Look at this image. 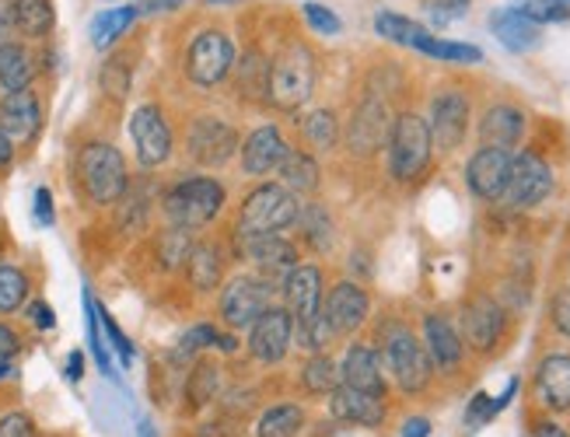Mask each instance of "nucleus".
I'll return each mask as SVG.
<instances>
[{
    "label": "nucleus",
    "mask_w": 570,
    "mask_h": 437,
    "mask_svg": "<svg viewBox=\"0 0 570 437\" xmlns=\"http://www.w3.org/2000/svg\"><path fill=\"white\" fill-rule=\"evenodd\" d=\"M73 176L91 207H116L130 186L127 158L109 140H85L73 158Z\"/></svg>",
    "instance_id": "1"
},
{
    "label": "nucleus",
    "mask_w": 570,
    "mask_h": 437,
    "mask_svg": "<svg viewBox=\"0 0 570 437\" xmlns=\"http://www.w3.org/2000/svg\"><path fill=\"white\" fill-rule=\"evenodd\" d=\"M318 63L305 42H287L284 50L269 57V78H266V106L277 112H297L315 91Z\"/></svg>",
    "instance_id": "2"
},
{
    "label": "nucleus",
    "mask_w": 570,
    "mask_h": 437,
    "mask_svg": "<svg viewBox=\"0 0 570 437\" xmlns=\"http://www.w3.org/2000/svg\"><path fill=\"white\" fill-rule=\"evenodd\" d=\"M225 203H228L225 182L214 179V176H189V179H179L171 189H165L161 213L171 228L204 231L207 225L217 221Z\"/></svg>",
    "instance_id": "3"
},
{
    "label": "nucleus",
    "mask_w": 570,
    "mask_h": 437,
    "mask_svg": "<svg viewBox=\"0 0 570 437\" xmlns=\"http://www.w3.org/2000/svg\"><path fill=\"white\" fill-rule=\"evenodd\" d=\"M297 213H302V200L284 182H269L263 179L249 197L242 200L235 213V238H249V235H284L297 225Z\"/></svg>",
    "instance_id": "4"
},
{
    "label": "nucleus",
    "mask_w": 570,
    "mask_h": 437,
    "mask_svg": "<svg viewBox=\"0 0 570 437\" xmlns=\"http://www.w3.org/2000/svg\"><path fill=\"white\" fill-rule=\"evenodd\" d=\"M389 176L395 182H416L431 168L434 155V137L424 116L400 112L389 133Z\"/></svg>",
    "instance_id": "5"
},
{
    "label": "nucleus",
    "mask_w": 570,
    "mask_h": 437,
    "mask_svg": "<svg viewBox=\"0 0 570 437\" xmlns=\"http://www.w3.org/2000/svg\"><path fill=\"white\" fill-rule=\"evenodd\" d=\"M277 298V284L266 280L259 274H238L232 277L225 287H220V298H217V319L225 329L238 332V329H249L259 315L274 305Z\"/></svg>",
    "instance_id": "6"
},
{
    "label": "nucleus",
    "mask_w": 570,
    "mask_h": 437,
    "mask_svg": "<svg viewBox=\"0 0 570 437\" xmlns=\"http://www.w3.org/2000/svg\"><path fill=\"white\" fill-rule=\"evenodd\" d=\"M235 42L225 29L217 26H207L200 29L189 46H186V78L196 85V88H217L232 78L235 70Z\"/></svg>",
    "instance_id": "7"
},
{
    "label": "nucleus",
    "mask_w": 570,
    "mask_h": 437,
    "mask_svg": "<svg viewBox=\"0 0 570 437\" xmlns=\"http://www.w3.org/2000/svg\"><path fill=\"white\" fill-rule=\"evenodd\" d=\"M382 364L392 371L395 385L403 388L406 396H420L431 381L434 364L428 357V350L416 344V336L406 326H395L385 332V344H382Z\"/></svg>",
    "instance_id": "8"
},
{
    "label": "nucleus",
    "mask_w": 570,
    "mask_h": 437,
    "mask_svg": "<svg viewBox=\"0 0 570 437\" xmlns=\"http://www.w3.org/2000/svg\"><path fill=\"white\" fill-rule=\"evenodd\" d=\"M130 140L140 168H161L171 158V148H176V133H171L165 109L155 102H144L130 112Z\"/></svg>",
    "instance_id": "9"
},
{
    "label": "nucleus",
    "mask_w": 570,
    "mask_h": 437,
    "mask_svg": "<svg viewBox=\"0 0 570 437\" xmlns=\"http://www.w3.org/2000/svg\"><path fill=\"white\" fill-rule=\"evenodd\" d=\"M392 112H389V102L382 95L367 91L361 106L354 109L351 116V127H346V151L354 158H371L379 155L385 143H389V133H392Z\"/></svg>",
    "instance_id": "10"
},
{
    "label": "nucleus",
    "mask_w": 570,
    "mask_h": 437,
    "mask_svg": "<svg viewBox=\"0 0 570 437\" xmlns=\"http://www.w3.org/2000/svg\"><path fill=\"white\" fill-rule=\"evenodd\" d=\"M245 347H249V357L263 368H277V364L291 354L294 347V319L284 305H269L259 319L249 326V336H245Z\"/></svg>",
    "instance_id": "11"
},
{
    "label": "nucleus",
    "mask_w": 570,
    "mask_h": 437,
    "mask_svg": "<svg viewBox=\"0 0 570 437\" xmlns=\"http://www.w3.org/2000/svg\"><path fill=\"white\" fill-rule=\"evenodd\" d=\"M553 192V168L550 161L535 155V151H522L511 161V179L504 186V203L514 210H532L539 207Z\"/></svg>",
    "instance_id": "12"
},
{
    "label": "nucleus",
    "mask_w": 570,
    "mask_h": 437,
    "mask_svg": "<svg viewBox=\"0 0 570 437\" xmlns=\"http://www.w3.org/2000/svg\"><path fill=\"white\" fill-rule=\"evenodd\" d=\"M238 140V130L220 116H196L186 133V151L200 168H220L235 158Z\"/></svg>",
    "instance_id": "13"
},
{
    "label": "nucleus",
    "mask_w": 570,
    "mask_h": 437,
    "mask_svg": "<svg viewBox=\"0 0 570 437\" xmlns=\"http://www.w3.org/2000/svg\"><path fill=\"white\" fill-rule=\"evenodd\" d=\"M235 252L253 266V274L281 284L294 266H297V246L287 235H249V238H235L232 235Z\"/></svg>",
    "instance_id": "14"
},
{
    "label": "nucleus",
    "mask_w": 570,
    "mask_h": 437,
    "mask_svg": "<svg viewBox=\"0 0 570 437\" xmlns=\"http://www.w3.org/2000/svg\"><path fill=\"white\" fill-rule=\"evenodd\" d=\"M42 123H46V112H42V99L36 95V88L0 95V130L8 133V140L18 151L36 148Z\"/></svg>",
    "instance_id": "15"
},
{
    "label": "nucleus",
    "mask_w": 570,
    "mask_h": 437,
    "mask_svg": "<svg viewBox=\"0 0 570 437\" xmlns=\"http://www.w3.org/2000/svg\"><path fill=\"white\" fill-rule=\"evenodd\" d=\"M504 329H508V315L490 295H476L462 308V339L476 354L498 350V344L504 339Z\"/></svg>",
    "instance_id": "16"
},
{
    "label": "nucleus",
    "mask_w": 570,
    "mask_h": 437,
    "mask_svg": "<svg viewBox=\"0 0 570 437\" xmlns=\"http://www.w3.org/2000/svg\"><path fill=\"white\" fill-rule=\"evenodd\" d=\"M322 315L330 319L336 339L340 336H354L371 315V298L367 290L354 280H336L330 287V295L322 298Z\"/></svg>",
    "instance_id": "17"
},
{
    "label": "nucleus",
    "mask_w": 570,
    "mask_h": 437,
    "mask_svg": "<svg viewBox=\"0 0 570 437\" xmlns=\"http://www.w3.org/2000/svg\"><path fill=\"white\" fill-rule=\"evenodd\" d=\"M277 295L284 298V308L291 311L294 326L308 322L322 311V270L315 262H297L294 270L277 284Z\"/></svg>",
    "instance_id": "18"
},
{
    "label": "nucleus",
    "mask_w": 570,
    "mask_h": 437,
    "mask_svg": "<svg viewBox=\"0 0 570 437\" xmlns=\"http://www.w3.org/2000/svg\"><path fill=\"white\" fill-rule=\"evenodd\" d=\"M291 151V143L277 123H263L256 127L242 143V172L249 179H269L284 165Z\"/></svg>",
    "instance_id": "19"
},
{
    "label": "nucleus",
    "mask_w": 570,
    "mask_h": 437,
    "mask_svg": "<svg viewBox=\"0 0 570 437\" xmlns=\"http://www.w3.org/2000/svg\"><path fill=\"white\" fill-rule=\"evenodd\" d=\"M431 137L438 148L455 151L469 133V99L459 88H441L431 99Z\"/></svg>",
    "instance_id": "20"
},
{
    "label": "nucleus",
    "mask_w": 570,
    "mask_h": 437,
    "mask_svg": "<svg viewBox=\"0 0 570 437\" xmlns=\"http://www.w3.org/2000/svg\"><path fill=\"white\" fill-rule=\"evenodd\" d=\"M511 161L514 155L504 148H480L465 165V186L480 200H501L504 186L511 179Z\"/></svg>",
    "instance_id": "21"
},
{
    "label": "nucleus",
    "mask_w": 570,
    "mask_h": 437,
    "mask_svg": "<svg viewBox=\"0 0 570 437\" xmlns=\"http://www.w3.org/2000/svg\"><path fill=\"white\" fill-rule=\"evenodd\" d=\"M340 385L357 388V393L385 399V375H382V357L375 347L354 344L340 360Z\"/></svg>",
    "instance_id": "22"
},
{
    "label": "nucleus",
    "mask_w": 570,
    "mask_h": 437,
    "mask_svg": "<svg viewBox=\"0 0 570 437\" xmlns=\"http://www.w3.org/2000/svg\"><path fill=\"white\" fill-rule=\"evenodd\" d=\"M39 78V57L24 39H0V91H29Z\"/></svg>",
    "instance_id": "23"
},
{
    "label": "nucleus",
    "mask_w": 570,
    "mask_h": 437,
    "mask_svg": "<svg viewBox=\"0 0 570 437\" xmlns=\"http://www.w3.org/2000/svg\"><path fill=\"white\" fill-rule=\"evenodd\" d=\"M525 137V112L511 106V102H498V106H490L480 119V140H483V148H518Z\"/></svg>",
    "instance_id": "24"
},
{
    "label": "nucleus",
    "mask_w": 570,
    "mask_h": 437,
    "mask_svg": "<svg viewBox=\"0 0 570 437\" xmlns=\"http://www.w3.org/2000/svg\"><path fill=\"white\" fill-rule=\"evenodd\" d=\"M330 413L340 424L379 427L385 420V399L357 393V388H346V385H336L330 393Z\"/></svg>",
    "instance_id": "25"
},
{
    "label": "nucleus",
    "mask_w": 570,
    "mask_h": 437,
    "mask_svg": "<svg viewBox=\"0 0 570 437\" xmlns=\"http://www.w3.org/2000/svg\"><path fill=\"white\" fill-rule=\"evenodd\" d=\"M424 347L438 371H455L462 364V332L449 322V315H428L424 319Z\"/></svg>",
    "instance_id": "26"
},
{
    "label": "nucleus",
    "mask_w": 570,
    "mask_h": 437,
    "mask_svg": "<svg viewBox=\"0 0 570 437\" xmlns=\"http://www.w3.org/2000/svg\"><path fill=\"white\" fill-rule=\"evenodd\" d=\"M535 393L547 409H570V354H547L535 368Z\"/></svg>",
    "instance_id": "27"
},
{
    "label": "nucleus",
    "mask_w": 570,
    "mask_h": 437,
    "mask_svg": "<svg viewBox=\"0 0 570 437\" xmlns=\"http://www.w3.org/2000/svg\"><path fill=\"white\" fill-rule=\"evenodd\" d=\"M490 32L498 36V42L504 46V50L511 53H529L539 46L542 32L535 21H529L518 8H501L490 14Z\"/></svg>",
    "instance_id": "28"
},
{
    "label": "nucleus",
    "mask_w": 570,
    "mask_h": 437,
    "mask_svg": "<svg viewBox=\"0 0 570 437\" xmlns=\"http://www.w3.org/2000/svg\"><path fill=\"white\" fill-rule=\"evenodd\" d=\"M186 277H189L193 290L210 295V290L225 284V256H220V249L210 246V241H196L186 259Z\"/></svg>",
    "instance_id": "29"
},
{
    "label": "nucleus",
    "mask_w": 570,
    "mask_h": 437,
    "mask_svg": "<svg viewBox=\"0 0 570 437\" xmlns=\"http://www.w3.org/2000/svg\"><path fill=\"white\" fill-rule=\"evenodd\" d=\"M57 29L53 0H14V32L24 42H46Z\"/></svg>",
    "instance_id": "30"
},
{
    "label": "nucleus",
    "mask_w": 570,
    "mask_h": 437,
    "mask_svg": "<svg viewBox=\"0 0 570 437\" xmlns=\"http://www.w3.org/2000/svg\"><path fill=\"white\" fill-rule=\"evenodd\" d=\"M204 350H220V354H235L238 350V339L235 332L228 329H220L214 322H200V326H193L183 332V339L176 344V350H171V357L176 360H189L196 354H204Z\"/></svg>",
    "instance_id": "31"
},
{
    "label": "nucleus",
    "mask_w": 570,
    "mask_h": 437,
    "mask_svg": "<svg viewBox=\"0 0 570 437\" xmlns=\"http://www.w3.org/2000/svg\"><path fill=\"white\" fill-rule=\"evenodd\" d=\"M277 172H281V182L294 192V197H315L318 186H322V168H318L315 155L302 151V148H291Z\"/></svg>",
    "instance_id": "32"
},
{
    "label": "nucleus",
    "mask_w": 570,
    "mask_h": 437,
    "mask_svg": "<svg viewBox=\"0 0 570 437\" xmlns=\"http://www.w3.org/2000/svg\"><path fill=\"white\" fill-rule=\"evenodd\" d=\"M137 18H140L137 4H119V8H109L102 14H95L91 18V46H95L98 53L112 50V46L137 26Z\"/></svg>",
    "instance_id": "33"
},
{
    "label": "nucleus",
    "mask_w": 570,
    "mask_h": 437,
    "mask_svg": "<svg viewBox=\"0 0 570 437\" xmlns=\"http://www.w3.org/2000/svg\"><path fill=\"white\" fill-rule=\"evenodd\" d=\"M266 78H269V57L263 50H245L235 57V81L245 99L266 102Z\"/></svg>",
    "instance_id": "34"
},
{
    "label": "nucleus",
    "mask_w": 570,
    "mask_h": 437,
    "mask_svg": "<svg viewBox=\"0 0 570 437\" xmlns=\"http://www.w3.org/2000/svg\"><path fill=\"white\" fill-rule=\"evenodd\" d=\"M297 235L308 249L315 252H330L333 249V217L322 203H302V213H297Z\"/></svg>",
    "instance_id": "35"
},
{
    "label": "nucleus",
    "mask_w": 570,
    "mask_h": 437,
    "mask_svg": "<svg viewBox=\"0 0 570 437\" xmlns=\"http://www.w3.org/2000/svg\"><path fill=\"white\" fill-rule=\"evenodd\" d=\"M32 277L18 262H0V315H18L29 305Z\"/></svg>",
    "instance_id": "36"
},
{
    "label": "nucleus",
    "mask_w": 570,
    "mask_h": 437,
    "mask_svg": "<svg viewBox=\"0 0 570 437\" xmlns=\"http://www.w3.org/2000/svg\"><path fill=\"white\" fill-rule=\"evenodd\" d=\"M98 85H102V95L112 99L116 106H122L130 99V88H134V60L130 53H112L102 70H98Z\"/></svg>",
    "instance_id": "37"
},
{
    "label": "nucleus",
    "mask_w": 570,
    "mask_h": 437,
    "mask_svg": "<svg viewBox=\"0 0 570 437\" xmlns=\"http://www.w3.org/2000/svg\"><path fill=\"white\" fill-rule=\"evenodd\" d=\"M410 50L424 53L431 60H441V63H480L483 60V50L480 46H469V42H449V39H438L431 32L420 36Z\"/></svg>",
    "instance_id": "38"
},
{
    "label": "nucleus",
    "mask_w": 570,
    "mask_h": 437,
    "mask_svg": "<svg viewBox=\"0 0 570 437\" xmlns=\"http://www.w3.org/2000/svg\"><path fill=\"white\" fill-rule=\"evenodd\" d=\"M302 427H305V409L297 403H277L263 409V417L256 420V437H297Z\"/></svg>",
    "instance_id": "39"
},
{
    "label": "nucleus",
    "mask_w": 570,
    "mask_h": 437,
    "mask_svg": "<svg viewBox=\"0 0 570 437\" xmlns=\"http://www.w3.org/2000/svg\"><path fill=\"white\" fill-rule=\"evenodd\" d=\"M193 231H183V228H165L158 238H155V259L161 262L165 274H176V270H186V259L193 252Z\"/></svg>",
    "instance_id": "40"
},
{
    "label": "nucleus",
    "mask_w": 570,
    "mask_h": 437,
    "mask_svg": "<svg viewBox=\"0 0 570 437\" xmlns=\"http://www.w3.org/2000/svg\"><path fill=\"white\" fill-rule=\"evenodd\" d=\"M302 137L312 151H333L340 143V119L333 109H312L302 119Z\"/></svg>",
    "instance_id": "41"
},
{
    "label": "nucleus",
    "mask_w": 570,
    "mask_h": 437,
    "mask_svg": "<svg viewBox=\"0 0 570 437\" xmlns=\"http://www.w3.org/2000/svg\"><path fill=\"white\" fill-rule=\"evenodd\" d=\"M297 381H302L308 396H330L340 385V364L330 354H312L302 375H297Z\"/></svg>",
    "instance_id": "42"
},
{
    "label": "nucleus",
    "mask_w": 570,
    "mask_h": 437,
    "mask_svg": "<svg viewBox=\"0 0 570 437\" xmlns=\"http://www.w3.org/2000/svg\"><path fill=\"white\" fill-rule=\"evenodd\" d=\"M85 329H88V350H91V357H95V368L102 371L106 378H116L112 350H109V344H106L102 322H98V301L91 298V290H85Z\"/></svg>",
    "instance_id": "43"
},
{
    "label": "nucleus",
    "mask_w": 570,
    "mask_h": 437,
    "mask_svg": "<svg viewBox=\"0 0 570 437\" xmlns=\"http://www.w3.org/2000/svg\"><path fill=\"white\" fill-rule=\"evenodd\" d=\"M217 388H220V371H217V364H210V360H196V364H193V371H189V378H186V399H189V409H204L207 403H214Z\"/></svg>",
    "instance_id": "44"
},
{
    "label": "nucleus",
    "mask_w": 570,
    "mask_h": 437,
    "mask_svg": "<svg viewBox=\"0 0 570 437\" xmlns=\"http://www.w3.org/2000/svg\"><path fill=\"white\" fill-rule=\"evenodd\" d=\"M375 32H379L382 39L400 42V46H413V42H416L420 36H424L428 29L420 26V21H413V18H403V14L382 11V14L375 18Z\"/></svg>",
    "instance_id": "45"
},
{
    "label": "nucleus",
    "mask_w": 570,
    "mask_h": 437,
    "mask_svg": "<svg viewBox=\"0 0 570 437\" xmlns=\"http://www.w3.org/2000/svg\"><path fill=\"white\" fill-rule=\"evenodd\" d=\"M98 322H102V332H106V344H109V350L119 357V368H130L134 364V357H137V350H134V344H130V336L119 329V322L112 319V315L98 305Z\"/></svg>",
    "instance_id": "46"
},
{
    "label": "nucleus",
    "mask_w": 570,
    "mask_h": 437,
    "mask_svg": "<svg viewBox=\"0 0 570 437\" xmlns=\"http://www.w3.org/2000/svg\"><path fill=\"white\" fill-rule=\"evenodd\" d=\"M518 11H522L529 21H535V26H557V21L570 18V8L557 4V0H522Z\"/></svg>",
    "instance_id": "47"
},
{
    "label": "nucleus",
    "mask_w": 570,
    "mask_h": 437,
    "mask_svg": "<svg viewBox=\"0 0 570 437\" xmlns=\"http://www.w3.org/2000/svg\"><path fill=\"white\" fill-rule=\"evenodd\" d=\"M302 14H305V21H308V29H315V32H322V36H340V29H343V21H340L330 8L315 4V0H308V4L302 8Z\"/></svg>",
    "instance_id": "48"
},
{
    "label": "nucleus",
    "mask_w": 570,
    "mask_h": 437,
    "mask_svg": "<svg viewBox=\"0 0 570 437\" xmlns=\"http://www.w3.org/2000/svg\"><path fill=\"white\" fill-rule=\"evenodd\" d=\"M0 437H39V430L24 409H8L4 417H0Z\"/></svg>",
    "instance_id": "49"
},
{
    "label": "nucleus",
    "mask_w": 570,
    "mask_h": 437,
    "mask_svg": "<svg viewBox=\"0 0 570 437\" xmlns=\"http://www.w3.org/2000/svg\"><path fill=\"white\" fill-rule=\"evenodd\" d=\"M32 221L39 228H53L57 225V207H53V192H49L46 186L36 189V197H32Z\"/></svg>",
    "instance_id": "50"
},
{
    "label": "nucleus",
    "mask_w": 570,
    "mask_h": 437,
    "mask_svg": "<svg viewBox=\"0 0 570 437\" xmlns=\"http://www.w3.org/2000/svg\"><path fill=\"white\" fill-rule=\"evenodd\" d=\"M18 354H21V336L4 315H0V364H14Z\"/></svg>",
    "instance_id": "51"
},
{
    "label": "nucleus",
    "mask_w": 570,
    "mask_h": 437,
    "mask_svg": "<svg viewBox=\"0 0 570 437\" xmlns=\"http://www.w3.org/2000/svg\"><path fill=\"white\" fill-rule=\"evenodd\" d=\"M493 417H498V409H493V399L487 393H476V399L469 403V409H465V424L469 427H480V424H487Z\"/></svg>",
    "instance_id": "52"
},
{
    "label": "nucleus",
    "mask_w": 570,
    "mask_h": 437,
    "mask_svg": "<svg viewBox=\"0 0 570 437\" xmlns=\"http://www.w3.org/2000/svg\"><path fill=\"white\" fill-rule=\"evenodd\" d=\"M24 315H29V322L36 326V329H42V332H49L57 326V315H53V308H49V301H42V298H36V301H29L21 308Z\"/></svg>",
    "instance_id": "53"
},
{
    "label": "nucleus",
    "mask_w": 570,
    "mask_h": 437,
    "mask_svg": "<svg viewBox=\"0 0 570 437\" xmlns=\"http://www.w3.org/2000/svg\"><path fill=\"white\" fill-rule=\"evenodd\" d=\"M465 11H469V0H431V18L438 26H444V21H452V18H462Z\"/></svg>",
    "instance_id": "54"
},
{
    "label": "nucleus",
    "mask_w": 570,
    "mask_h": 437,
    "mask_svg": "<svg viewBox=\"0 0 570 437\" xmlns=\"http://www.w3.org/2000/svg\"><path fill=\"white\" fill-rule=\"evenodd\" d=\"M553 326L560 329V336L570 339V290H560L553 298Z\"/></svg>",
    "instance_id": "55"
},
{
    "label": "nucleus",
    "mask_w": 570,
    "mask_h": 437,
    "mask_svg": "<svg viewBox=\"0 0 570 437\" xmlns=\"http://www.w3.org/2000/svg\"><path fill=\"white\" fill-rule=\"evenodd\" d=\"M183 4H186V0H140L137 11L140 14H165V11H176Z\"/></svg>",
    "instance_id": "56"
},
{
    "label": "nucleus",
    "mask_w": 570,
    "mask_h": 437,
    "mask_svg": "<svg viewBox=\"0 0 570 437\" xmlns=\"http://www.w3.org/2000/svg\"><path fill=\"white\" fill-rule=\"evenodd\" d=\"M14 158H18V148H14L11 140H8V133L0 130V176H8V172H11Z\"/></svg>",
    "instance_id": "57"
},
{
    "label": "nucleus",
    "mask_w": 570,
    "mask_h": 437,
    "mask_svg": "<svg viewBox=\"0 0 570 437\" xmlns=\"http://www.w3.org/2000/svg\"><path fill=\"white\" fill-rule=\"evenodd\" d=\"M14 32V0H0V39Z\"/></svg>",
    "instance_id": "58"
},
{
    "label": "nucleus",
    "mask_w": 570,
    "mask_h": 437,
    "mask_svg": "<svg viewBox=\"0 0 570 437\" xmlns=\"http://www.w3.org/2000/svg\"><path fill=\"white\" fill-rule=\"evenodd\" d=\"M431 434V420L428 417H410L403 424V437H428Z\"/></svg>",
    "instance_id": "59"
},
{
    "label": "nucleus",
    "mask_w": 570,
    "mask_h": 437,
    "mask_svg": "<svg viewBox=\"0 0 570 437\" xmlns=\"http://www.w3.org/2000/svg\"><path fill=\"white\" fill-rule=\"evenodd\" d=\"M81 375H85V354H81V350H73V354L67 357V378H70V381H81Z\"/></svg>",
    "instance_id": "60"
},
{
    "label": "nucleus",
    "mask_w": 570,
    "mask_h": 437,
    "mask_svg": "<svg viewBox=\"0 0 570 437\" xmlns=\"http://www.w3.org/2000/svg\"><path fill=\"white\" fill-rule=\"evenodd\" d=\"M532 437H570V434H567L560 424H550V420H547V424H539V427H535Z\"/></svg>",
    "instance_id": "61"
},
{
    "label": "nucleus",
    "mask_w": 570,
    "mask_h": 437,
    "mask_svg": "<svg viewBox=\"0 0 570 437\" xmlns=\"http://www.w3.org/2000/svg\"><path fill=\"white\" fill-rule=\"evenodd\" d=\"M204 4H210V8H214V4H242V0H204Z\"/></svg>",
    "instance_id": "62"
},
{
    "label": "nucleus",
    "mask_w": 570,
    "mask_h": 437,
    "mask_svg": "<svg viewBox=\"0 0 570 437\" xmlns=\"http://www.w3.org/2000/svg\"><path fill=\"white\" fill-rule=\"evenodd\" d=\"M14 371V364H0V378H8Z\"/></svg>",
    "instance_id": "63"
},
{
    "label": "nucleus",
    "mask_w": 570,
    "mask_h": 437,
    "mask_svg": "<svg viewBox=\"0 0 570 437\" xmlns=\"http://www.w3.org/2000/svg\"><path fill=\"white\" fill-rule=\"evenodd\" d=\"M557 4H567V8H570V0H557Z\"/></svg>",
    "instance_id": "64"
}]
</instances>
